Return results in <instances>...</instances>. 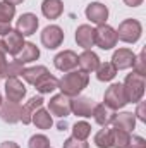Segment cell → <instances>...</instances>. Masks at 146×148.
<instances>
[{"instance_id":"obj_16","label":"cell","mask_w":146,"mask_h":148,"mask_svg":"<svg viewBox=\"0 0 146 148\" xmlns=\"http://www.w3.org/2000/svg\"><path fill=\"white\" fill-rule=\"evenodd\" d=\"M76 41L84 50H91V47H95V28L89 24H81L76 29Z\"/></svg>"},{"instance_id":"obj_18","label":"cell","mask_w":146,"mask_h":148,"mask_svg":"<svg viewBox=\"0 0 146 148\" xmlns=\"http://www.w3.org/2000/svg\"><path fill=\"white\" fill-rule=\"evenodd\" d=\"M91 115L95 117L96 124L107 127L108 124H112V121H113V117H115V112L112 110L110 107H107L105 103H98V105H95V109H93V114H91Z\"/></svg>"},{"instance_id":"obj_38","label":"cell","mask_w":146,"mask_h":148,"mask_svg":"<svg viewBox=\"0 0 146 148\" xmlns=\"http://www.w3.org/2000/svg\"><path fill=\"white\" fill-rule=\"evenodd\" d=\"M10 29H12V28H10V24H7V23H0V35H3V36H5Z\"/></svg>"},{"instance_id":"obj_41","label":"cell","mask_w":146,"mask_h":148,"mask_svg":"<svg viewBox=\"0 0 146 148\" xmlns=\"http://www.w3.org/2000/svg\"><path fill=\"white\" fill-rule=\"evenodd\" d=\"M57 127H59L60 131H65V127H67V122H65V121H60V122L57 124Z\"/></svg>"},{"instance_id":"obj_3","label":"cell","mask_w":146,"mask_h":148,"mask_svg":"<svg viewBox=\"0 0 146 148\" xmlns=\"http://www.w3.org/2000/svg\"><path fill=\"white\" fill-rule=\"evenodd\" d=\"M115 33H117V38L119 40H122L126 43H136L141 38L143 26L136 19H126V21H122L119 24V29Z\"/></svg>"},{"instance_id":"obj_29","label":"cell","mask_w":146,"mask_h":148,"mask_svg":"<svg viewBox=\"0 0 146 148\" xmlns=\"http://www.w3.org/2000/svg\"><path fill=\"white\" fill-rule=\"evenodd\" d=\"M89 134H91V126H89L88 122L79 121V122H76V124L72 126V136L74 138L86 141V138H88Z\"/></svg>"},{"instance_id":"obj_2","label":"cell","mask_w":146,"mask_h":148,"mask_svg":"<svg viewBox=\"0 0 146 148\" xmlns=\"http://www.w3.org/2000/svg\"><path fill=\"white\" fill-rule=\"evenodd\" d=\"M124 90H126V95H127V102L138 103L145 95V76H141L138 73L129 74L124 81Z\"/></svg>"},{"instance_id":"obj_33","label":"cell","mask_w":146,"mask_h":148,"mask_svg":"<svg viewBox=\"0 0 146 148\" xmlns=\"http://www.w3.org/2000/svg\"><path fill=\"white\" fill-rule=\"evenodd\" d=\"M132 67H134V73L141 74V76H146V60H145V52H141L136 59H134V64H132Z\"/></svg>"},{"instance_id":"obj_17","label":"cell","mask_w":146,"mask_h":148,"mask_svg":"<svg viewBox=\"0 0 146 148\" xmlns=\"http://www.w3.org/2000/svg\"><path fill=\"white\" fill-rule=\"evenodd\" d=\"M77 66H79L81 71H84V73H93V71L98 69V66H100V59H98V55H96L95 52H91V50H84V52L77 57Z\"/></svg>"},{"instance_id":"obj_11","label":"cell","mask_w":146,"mask_h":148,"mask_svg":"<svg viewBox=\"0 0 146 148\" xmlns=\"http://www.w3.org/2000/svg\"><path fill=\"white\" fill-rule=\"evenodd\" d=\"M0 117H2L3 122H9V124L19 122V119H21V105L17 102H10V100L2 102V105H0Z\"/></svg>"},{"instance_id":"obj_43","label":"cell","mask_w":146,"mask_h":148,"mask_svg":"<svg viewBox=\"0 0 146 148\" xmlns=\"http://www.w3.org/2000/svg\"><path fill=\"white\" fill-rule=\"evenodd\" d=\"M0 52L7 53V52H5V45H3V40H0Z\"/></svg>"},{"instance_id":"obj_9","label":"cell","mask_w":146,"mask_h":148,"mask_svg":"<svg viewBox=\"0 0 146 148\" xmlns=\"http://www.w3.org/2000/svg\"><path fill=\"white\" fill-rule=\"evenodd\" d=\"M38 17L31 12H26L23 14L19 19H17V24H16V31H19L23 36H31L35 35L38 29Z\"/></svg>"},{"instance_id":"obj_27","label":"cell","mask_w":146,"mask_h":148,"mask_svg":"<svg viewBox=\"0 0 146 148\" xmlns=\"http://www.w3.org/2000/svg\"><path fill=\"white\" fill-rule=\"evenodd\" d=\"M115 74H117V69H115V66H113L112 62H103V64H100L98 69H96V77H98V81H112V79L115 77Z\"/></svg>"},{"instance_id":"obj_28","label":"cell","mask_w":146,"mask_h":148,"mask_svg":"<svg viewBox=\"0 0 146 148\" xmlns=\"http://www.w3.org/2000/svg\"><path fill=\"white\" fill-rule=\"evenodd\" d=\"M95 145L98 148H112V129H100L95 136Z\"/></svg>"},{"instance_id":"obj_36","label":"cell","mask_w":146,"mask_h":148,"mask_svg":"<svg viewBox=\"0 0 146 148\" xmlns=\"http://www.w3.org/2000/svg\"><path fill=\"white\" fill-rule=\"evenodd\" d=\"M134 115H138V119L141 121V122H146V107H145V102H138V109H136V114Z\"/></svg>"},{"instance_id":"obj_25","label":"cell","mask_w":146,"mask_h":148,"mask_svg":"<svg viewBox=\"0 0 146 148\" xmlns=\"http://www.w3.org/2000/svg\"><path fill=\"white\" fill-rule=\"evenodd\" d=\"M45 74H48V69H46L45 66H36V67L24 69L21 76L24 77V81H26V83H29V84H36L38 81L45 76Z\"/></svg>"},{"instance_id":"obj_31","label":"cell","mask_w":146,"mask_h":148,"mask_svg":"<svg viewBox=\"0 0 146 148\" xmlns=\"http://www.w3.org/2000/svg\"><path fill=\"white\" fill-rule=\"evenodd\" d=\"M29 148H50V140L45 136V134H35L29 138Z\"/></svg>"},{"instance_id":"obj_26","label":"cell","mask_w":146,"mask_h":148,"mask_svg":"<svg viewBox=\"0 0 146 148\" xmlns=\"http://www.w3.org/2000/svg\"><path fill=\"white\" fill-rule=\"evenodd\" d=\"M129 140H131V133L119 129V127L112 129V147L113 148H126Z\"/></svg>"},{"instance_id":"obj_10","label":"cell","mask_w":146,"mask_h":148,"mask_svg":"<svg viewBox=\"0 0 146 148\" xmlns=\"http://www.w3.org/2000/svg\"><path fill=\"white\" fill-rule=\"evenodd\" d=\"M86 17L95 23V24H105L107 19H108V9L107 5L100 3V2H91L88 7H86Z\"/></svg>"},{"instance_id":"obj_44","label":"cell","mask_w":146,"mask_h":148,"mask_svg":"<svg viewBox=\"0 0 146 148\" xmlns=\"http://www.w3.org/2000/svg\"><path fill=\"white\" fill-rule=\"evenodd\" d=\"M0 105H2V95H0Z\"/></svg>"},{"instance_id":"obj_13","label":"cell","mask_w":146,"mask_h":148,"mask_svg":"<svg viewBox=\"0 0 146 148\" xmlns=\"http://www.w3.org/2000/svg\"><path fill=\"white\" fill-rule=\"evenodd\" d=\"M3 45H5V52L16 57V55L23 50V47H24V36H23L19 31L10 29V31L5 35V38H3Z\"/></svg>"},{"instance_id":"obj_4","label":"cell","mask_w":146,"mask_h":148,"mask_svg":"<svg viewBox=\"0 0 146 148\" xmlns=\"http://www.w3.org/2000/svg\"><path fill=\"white\" fill-rule=\"evenodd\" d=\"M103 100H105V105L110 107L112 110H119V109H122L126 103H129V102H127L126 90H124V84H120V83H115V84H112V86L107 88Z\"/></svg>"},{"instance_id":"obj_19","label":"cell","mask_w":146,"mask_h":148,"mask_svg":"<svg viewBox=\"0 0 146 148\" xmlns=\"http://www.w3.org/2000/svg\"><path fill=\"white\" fill-rule=\"evenodd\" d=\"M40 107H43V98L41 97H33L29 102H26V105L21 107V119L19 121H23V124H31L33 114Z\"/></svg>"},{"instance_id":"obj_34","label":"cell","mask_w":146,"mask_h":148,"mask_svg":"<svg viewBox=\"0 0 146 148\" xmlns=\"http://www.w3.org/2000/svg\"><path fill=\"white\" fill-rule=\"evenodd\" d=\"M64 148H89V145L83 140H77V138H69L64 141Z\"/></svg>"},{"instance_id":"obj_15","label":"cell","mask_w":146,"mask_h":148,"mask_svg":"<svg viewBox=\"0 0 146 148\" xmlns=\"http://www.w3.org/2000/svg\"><path fill=\"white\" fill-rule=\"evenodd\" d=\"M95 109V103L88 97H76L71 100V112H74L77 117H91Z\"/></svg>"},{"instance_id":"obj_30","label":"cell","mask_w":146,"mask_h":148,"mask_svg":"<svg viewBox=\"0 0 146 148\" xmlns=\"http://www.w3.org/2000/svg\"><path fill=\"white\" fill-rule=\"evenodd\" d=\"M16 16V7L7 3V2H0V23H7L10 24V21Z\"/></svg>"},{"instance_id":"obj_8","label":"cell","mask_w":146,"mask_h":148,"mask_svg":"<svg viewBox=\"0 0 146 148\" xmlns=\"http://www.w3.org/2000/svg\"><path fill=\"white\" fill-rule=\"evenodd\" d=\"M5 95H7V100L19 103L26 97V86L17 77H7V81H5Z\"/></svg>"},{"instance_id":"obj_22","label":"cell","mask_w":146,"mask_h":148,"mask_svg":"<svg viewBox=\"0 0 146 148\" xmlns=\"http://www.w3.org/2000/svg\"><path fill=\"white\" fill-rule=\"evenodd\" d=\"M40 57V50L35 43H24L23 50L16 55V60H19L21 64H26V62H33Z\"/></svg>"},{"instance_id":"obj_40","label":"cell","mask_w":146,"mask_h":148,"mask_svg":"<svg viewBox=\"0 0 146 148\" xmlns=\"http://www.w3.org/2000/svg\"><path fill=\"white\" fill-rule=\"evenodd\" d=\"M124 3L129 5V7H138V5L143 3V0H124Z\"/></svg>"},{"instance_id":"obj_32","label":"cell","mask_w":146,"mask_h":148,"mask_svg":"<svg viewBox=\"0 0 146 148\" xmlns=\"http://www.w3.org/2000/svg\"><path fill=\"white\" fill-rule=\"evenodd\" d=\"M24 71V66L19 62V60H12L10 64H7V71H5V77H17L19 74H23Z\"/></svg>"},{"instance_id":"obj_39","label":"cell","mask_w":146,"mask_h":148,"mask_svg":"<svg viewBox=\"0 0 146 148\" xmlns=\"http://www.w3.org/2000/svg\"><path fill=\"white\" fill-rule=\"evenodd\" d=\"M0 148H19V145L14 143V141H2L0 143Z\"/></svg>"},{"instance_id":"obj_37","label":"cell","mask_w":146,"mask_h":148,"mask_svg":"<svg viewBox=\"0 0 146 148\" xmlns=\"http://www.w3.org/2000/svg\"><path fill=\"white\" fill-rule=\"evenodd\" d=\"M7 60H5V53L0 52V77H5V71H7Z\"/></svg>"},{"instance_id":"obj_14","label":"cell","mask_w":146,"mask_h":148,"mask_svg":"<svg viewBox=\"0 0 146 148\" xmlns=\"http://www.w3.org/2000/svg\"><path fill=\"white\" fill-rule=\"evenodd\" d=\"M134 59H136V55L132 53V50H129V48H119L117 52H113L112 64L115 66L117 71H122V69H129V67H132Z\"/></svg>"},{"instance_id":"obj_42","label":"cell","mask_w":146,"mask_h":148,"mask_svg":"<svg viewBox=\"0 0 146 148\" xmlns=\"http://www.w3.org/2000/svg\"><path fill=\"white\" fill-rule=\"evenodd\" d=\"M3 2H7V3H10V5L16 7V5H19V3H23L24 0H3Z\"/></svg>"},{"instance_id":"obj_7","label":"cell","mask_w":146,"mask_h":148,"mask_svg":"<svg viewBox=\"0 0 146 148\" xmlns=\"http://www.w3.org/2000/svg\"><path fill=\"white\" fill-rule=\"evenodd\" d=\"M48 110L53 115H59V117H67L71 114V97L60 93V95H55L50 98L48 102Z\"/></svg>"},{"instance_id":"obj_20","label":"cell","mask_w":146,"mask_h":148,"mask_svg":"<svg viewBox=\"0 0 146 148\" xmlns=\"http://www.w3.org/2000/svg\"><path fill=\"white\" fill-rule=\"evenodd\" d=\"M41 12L46 19H57L64 12V3L62 0H43Z\"/></svg>"},{"instance_id":"obj_5","label":"cell","mask_w":146,"mask_h":148,"mask_svg":"<svg viewBox=\"0 0 146 148\" xmlns=\"http://www.w3.org/2000/svg\"><path fill=\"white\" fill-rule=\"evenodd\" d=\"M119 38L115 29L108 26V24H100L96 29H95V45H98L102 50H110L117 45Z\"/></svg>"},{"instance_id":"obj_6","label":"cell","mask_w":146,"mask_h":148,"mask_svg":"<svg viewBox=\"0 0 146 148\" xmlns=\"http://www.w3.org/2000/svg\"><path fill=\"white\" fill-rule=\"evenodd\" d=\"M64 41V31L52 24V26H46L43 31H41V43L43 47H46L48 50H53V48H59Z\"/></svg>"},{"instance_id":"obj_35","label":"cell","mask_w":146,"mask_h":148,"mask_svg":"<svg viewBox=\"0 0 146 148\" xmlns=\"http://www.w3.org/2000/svg\"><path fill=\"white\" fill-rule=\"evenodd\" d=\"M126 148H146V140L141 136H131Z\"/></svg>"},{"instance_id":"obj_1","label":"cell","mask_w":146,"mask_h":148,"mask_svg":"<svg viewBox=\"0 0 146 148\" xmlns=\"http://www.w3.org/2000/svg\"><path fill=\"white\" fill-rule=\"evenodd\" d=\"M89 83V76L84 71H69L59 79V90L67 97H77Z\"/></svg>"},{"instance_id":"obj_21","label":"cell","mask_w":146,"mask_h":148,"mask_svg":"<svg viewBox=\"0 0 146 148\" xmlns=\"http://www.w3.org/2000/svg\"><path fill=\"white\" fill-rule=\"evenodd\" d=\"M112 122H113V127H119V129H124V131L131 133L136 126V117H134L132 112H122V114L115 115Z\"/></svg>"},{"instance_id":"obj_12","label":"cell","mask_w":146,"mask_h":148,"mask_svg":"<svg viewBox=\"0 0 146 148\" xmlns=\"http://www.w3.org/2000/svg\"><path fill=\"white\" fill-rule=\"evenodd\" d=\"M53 64H55V67L59 71L69 73V71H72L74 67H77V55L74 53L72 50H64V52L55 55Z\"/></svg>"},{"instance_id":"obj_24","label":"cell","mask_w":146,"mask_h":148,"mask_svg":"<svg viewBox=\"0 0 146 148\" xmlns=\"http://www.w3.org/2000/svg\"><path fill=\"white\" fill-rule=\"evenodd\" d=\"M31 122L36 126L38 129H50L52 127V124H53V121H52V115H50V112L45 110V109H38L35 114H33V119H31Z\"/></svg>"},{"instance_id":"obj_23","label":"cell","mask_w":146,"mask_h":148,"mask_svg":"<svg viewBox=\"0 0 146 148\" xmlns=\"http://www.w3.org/2000/svg\"><path fill=\"white\" fill-rule=\"evenodd\" d=\"M35 86H36V90L41 95H46V93H52V91H55L59 88V79L48 73V74H45Z\"/></svg>"}]
</instances>
